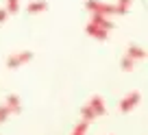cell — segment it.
Listing matches in <instances>:
<instances>
[{"label":"cell","instance_id":"1","mask_svg":"<svg viewBox=\"0 0 148 135\" xmlns=\"http://www.w3.org/2000/svg\"><path fill=\"white\" fill-rule=\"evenodd\" d=\"M89 13H98V15H116V5H109V2H102V0H87L85 2Z\"/></svg>","mask_w":148,"mask_h":135},{"label":"cell","instance_id":"2","mask_svg":"<svg viewBox=\"0 0 148 135\" xmlns=\"http://www.w3.org/2000/svg\"><path fill=\"white\" fill-rule=\"evenodd\" d=\"M139 98H142V96H139V92H129V94L120 100V111H122V113L133 111V109L139 105Z\"/></svg>","mask_w":148,"mask_h":135},{"label":"cell","instance_id":"3","mask_svg":"<svg viewBox=\"0 0 148 135\" xmlns=\"http://www.w3.org/2000/svg\"><path fill=\"white\" fill-rule=\"evenodd\" d=\"M31 59H33V52H31V50H22V52H15V55H11L9 59H7V65L13 70V68H20V65L28 63Z\"/></svg>","mask_w":148,"mask_h":135},{"label":"cell","instance_id":"4","mask_svg":"<svg viewBox=\"0 0 148 135\" xmlns=\"http://www.w3.org/2000/svg\"><path fill=\"white\" fill-rule=\"evenodd\" d=\"M85 31H87V35L89 37H94V39H107V35H109V31H105L102 26H96L94 22H89L87 26H85Z\"/></svg>","mask_w":148,"mask_h":135},{"label":"cell","instance_id":"5","mask_svg":"<svg viewBox=\"0 0 148 135\" xmlns=\"http://www.w3.org/2000/svg\"><path fill=\"white\" fill-rule=\"evenodd\" d=\"M87 105L92 107V111L96 113V118H98V116H105L107 107H105V100H102V96H92Z\"/></svg>","mask_w":148,"mask_h":135},{"label":"cell","instance_id":"6","mask_svg":"<svg viewBox=\"0 0 148 135\" xmlns=\"http://www.w3.org/2000/svg\"><path fill=\"white\" fill-rule=\"evenodd\" d=\"M5 107L9 109V113H20V111H22V100H20V96L9 94L7 100H5Z\"/></svg>","mask_w":148,"mask_h":135},{"label":"cell","instance_id":"7","mask_svg":"<svg viewBox=\"0 0 148 135\" xmlns=\"http://www.w3.org/2000/svg\"><path fill=\"white\" fill-rule=\"evenodd\" d=\"M126 57H131L133 61H139V59H146L148 52L144 50L142 46H135V44H131V46L126 48Z\"/></svg>","mask_w":148,"mask_h":135},{"label":"cell","instance_id":"8","mask_svg":"<svg viewBox=\"0 0 148 135\" xmlns=\"http://www.w3.org/2000/svg\"><path fill=\"white\" fill-rule=\"evenodd\" d=\"M89 22H94L96 26H102L105 31H111V28H113V22H111V20L107 18V15H98V13H92Z\"/></svg>","mask_w":148,"mask_h":135},{"label":"cell","instance_id":"9","mask_svg":"<svg viewBox=\"0 0 148 135\" xmlns=\"http://www.w3.org/2000/svg\"><path fill=\"white\" fill-rule=\"evenodd\" d=\"M48 9V2L46 0H33L26 5V13H44Z\"/></svg>","mask_w":148,"mask_h":135},{"label":"cell","instance_id":"10","mask_svg":"<svg viewBox=\"0 0 148 135\" xmlns=\"http://www.w3.org/2000/svg\"><path fill=\"white\" fill-rule=\"evenodd\" d=\"M131 5H133V0H118V2H116V15L129 13V7Z\"/></svg>","mask_w":148,"mask_h":135},{"label":"cell","instance_id":"11","mask_svg":"<svg viewBox=\"0 0 148 135\" xmlns=\"http://www.w3.org/2000/svg\"><path fill=\"white\" fill-rule=\"evenodd\" d=\"M81 120H85V122H92V120H96V113L92 111V107H89V105L81 107Z\"/></svg>","mask_w":148,"mask_h":135},{"label":"cell","instance_id":"12","mask_svg":"<svg viewBox=\"0 0 148 135\" xmlns=\"http://www.w3.org/2000/svg\"><path fill=\"white\" fill-rule=\"evenodd\" d=\"M87 129H89V122H85V120H81L79 124L74 126V131H72V135H87Z\"/></svg>","mask_w":148,"mask_h":135},{"label":"cell","instance_id":"13","mask_svg":"<svg viewBox=\"0 0 148 135\" xmlns=\"http://www.w3.org/2000/svg\"><path fill=\"white\" fill-rule=\"evenodd\" d=\"M133 65H135V61L131 59V57H126V55H124V59L120 61V68H122L124 72H131V70H133Z\"/></svg>","mask_w":148,"mask_h":135},{"label":"cell","instance_id":"14","mask_svg":"<svg viewBox=\"0 0 148 135\" xmlns=\"http://www.w3.org/2000/svg\"><path fill=\"white\" fill-rule=\"evenodd\" d=\"M5 9L9 11L11 15L18 13V11H20V0H7V7H5Z\"/></svg>","mask_w":148,"mask_h":135},{"label":"cell","instance_id":"15","mask_svg":"<svg viewBox=\"0 0 148 135\" xmlns=\"http://www.w3.org/2000/svg\"><path fill=\"white\" fill-rule=\"evenodd\" d=\"M7 118H9V109L5 105H0V122H7Z\"/></svg>","mask_w":148,"mask_h":135},{"label":"cell","instance_id":"16","mask_svg":"<svg viewBox=\"0 0 148 135\" xmlns=\"http://www.w3.org/2000/svg\"><path fill=\"white\" fill-rule=\"evenodd\" d=\"M7 18H9V11H7V9H0V24L7 22Z\"/></svg>","mask_w":148,"mask_h":135}]
</instances>
